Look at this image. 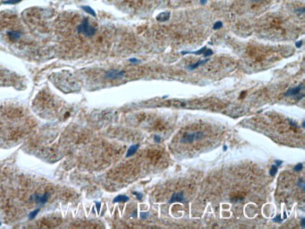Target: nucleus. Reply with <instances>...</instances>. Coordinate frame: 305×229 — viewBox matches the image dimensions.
I'll return each mask as SVG.
<instances>
[{
	"label": "nucleus",
	"instance_id": "27",
	"mask_svg": "<svg viewBox=\"0 0 305 229\" xmlns=\"http://www.w3.org/2000/svg\"><path fill=\"white\" fill-rule=\"evenodd\" d=\"M141 218H143V219L147 217L146 214H145V213H141Z\"/></svg>",
	"mask_w": 305,
	"mask_h": 229
},
{
	"label": "nucleus",
	"instance_id": "12",
	"mask_svg": "<svg viewBox=\"0 0 305 229\" xmlns=\"http://www.w3.org/2000/svg\"><path fill=\"white\" fill-rule=\"evenodd\" d=\"M81 9L85 11L86 13H88L89 14L94 16V17H95L96 16V13L95 11L94 10V9H93L90 6H81Z\"/></svg>",
	"mask_w": 305,
	"mask_h": 229
},
{
	"label": "nucleus",
	"instance_id": "5",
	"mask_svg": "<svg viewBox=\"0 0 305 229\" xmlns=\"http://www.w3.org/2000/svg\"><path fill=\"white\" fill-rule=\"evenodd\" d=\"M205 136V134L200 131H196L184 134L181 138V142L184 143H191L195 141L200 140Z\"/></svg>",
	"mask_w": 305,
	"mask_h": 229
},
{
	"label": "nucleus",
	"instance_id": "23",
	"mask_svg": "<svg viewBox=\"0 0 305 229\" xmlns=\"http://www.w3.org/2000/svg\"><path fill=\"white\" fill-rule=\"evenodd\" d=\"M274 221H276V222H279V221H281V217H280V215H278V216H277L275 218H274Z\"/></svg>",
	"mask_w": 305,
	"mask_h": 229
},
{
	"label": "nucleus",
	"instance_id": "9",
	"mask_svg": "<svg viewBox=\"0 0 305 229\" xmlns=\"http://www.w3.org/2000/svg\"><path fill=\"white\" fill-rule=\"evenodd\" d=\"M184 200V198L182 194V192L177 193L174 194L172 198L170 200V202L172 203L173 202H183Z\"/></svg>",
	"mask_w": 305,
	"mask_h": 229
},
{
	"label": "nucleus",
	"instance_id": "24",
	"mask_svg": "<svg viewBox=\"0 0 305 229\" xmlns=\"http://www.w3.org/2000/svg\"><path fill=\"white\" fill-rule=\"evenodd\" d=\"M155 140L156 142L157 143H159L160 141V137L159 136H155Z\"/></svg>",
	"mask_w": 305,
	"mask_h": 229
},
{
	"label": "nucleus",
	"instance_id": "2",
	"mask_svg": "<svg viewBox=\"0 0 305 229\" xmlns=\"http://www.w3.org/2000/svg\"><path fill=\"white\" fill-rule=\"evenodd\" d=\"M29 35L19 19L12 14L0 15V39L14 46L21 47L29 43Z\"/></svg>",
	"mask_w": 305,
	"mask_h": 229
},
{
	"label": "nucleus",
	"instance_id": "13",
	"mask_svg": "<svg viewBox=\"0 0 305 229\" xmlns=\"http://www.w3.org/2000/svg\"><path fill=\"white\" fill-rule=\"evenodd\" d=\"M206 49H207L206 47H204L202 49H201L197 51H182V54H196V55H200V54H204Z\"/></svg>",
	"mask_w": 305,
	"mask_h": 229
},
{
	"label": "nucleus",
	"instance_id": "25",
	"mask_svg": "<svg viewBox=\"0 0 305 229\" xmlns=\"http://www.w3.org/2000/svg\"><path fill=\"white\" fill-rule=\"evenodd\" d=\"M207 1H208V0H200V3L201 4L204 5V4H205L207 2Z\"/></svg>",
	"mask_w": 305,
	"mask_h": 229
},
{
	"label": "nucleus",
	"instance_id": "16",
	"mask_svg": "<svg viewBox=\"0 0 305 229\" xmlns=\"http://www.w3.org/2000/svg\"><path fill=\"white\" fill-rule=\"evenodd\" d=\"M277 171H278L277 166L276 165H272V167H271V169L270 170V175H272V176L275 175L276 174Z\"/></svg>",
	"mask_w": 305,
	"mask_h": 229
},
{
	"label": "nucleus",
	"instance_id": "29",
	"mask_svg": "<svg viewBox=\"0 0 305 229\" xmlns=\"http://www.w3.org/2000/svg\"><path fill=\"white\" fill-rule=\"evenodd\" d=\"M301 223H302V225H304V219H303V220H302V221H301Z\"/></svg>",
	"mask_w": 305,
	"mask_h": 229
},
{
	"label": "nucleus",
	"instance_id": "22",
	"mask_svg": "<svg viewBox=\"0 0 305 229\" xmlns=\"http://www.w3.org/2000/svg\"><path fill=\"white\" fill-rule=\"evenodd\" d=\"M134 194L136 195V196H137V198L138 199H141V198H142V194H141L140 193H137V192H135Z\"/></svg>",
	"mask_w": 305,
	"mask_h": 229
},
{
	"label": "nucleus",
	"instance_id": "7",
	"mask_svg": "<svg viewBox=\"0 0 305 229\" xmlns=\"http://www.w3.org/2000/svg\"><path fill=\"white\" fill-rule=\"evenodd\" d=\"M302 88H303L302 85H299V86H297L296 87L290 88L289 90H288L286 91L285 95L286 96H297V94H299V93L301 91Z\"/></svg>",
	"mask_w": 305,
	"mask_h": 229
},
{
	"label": "nucleus",
	"instance_id": "10",
	"mask_svg": "<svg viewBox=\"0 0 305 229\" xmlns=\"http://www.w3.org/2000/svg\"><path fill=\"white\" fill-rule=\"evenodd\" d=\"M209 60V59H205V60H199L197 62H196V63L191 65H190L188 66V69L189 70H194L195 69V68H198L199 66H201V65H203V64H205V63H206V62Z\"/></svg>",
	"mask_w": 305,
	"mask_h": 229
},
{
	"label": "nucleus",
	"instance_id": "1",
	"mask_svg": "<svg viewBox=\"0 0 305 229\" xmlns=\"http://www.w3.org/2000/svg\"><path fill=\"white\" fill-rule=\"evenodd\" d=\"M36 126L24 107L14 103L0 105V146H10L22 140Z\"/></svg>",
	"mask_w": 305,
	"mask_h": 229
},
{
	"label": "nucleus",
	"instance_id": "18",
	"mask_svg": "<svg viewBox=\"0 0 305 229\" xmlns=\"http://www.w3.org/2000/svg\"><path fill=\"white\" fill-rule=\"evenodd\" d=\"M213 54V51L211 49H207L206 51H205V53H204V56L205 57H207L212 56Z\"/></svg>",
	"mask_w": 305,
	"mask_h": 229
},
{
	"label": "nucleus",
	"instance_id": "8",
	"mask_svg": "<svg viewBox=\"0 0 305 229\" xmlns=\"http://www.w3.org/2000/svg\"><path fill=\"white\" fill-rule=\"evenodd\" d=\"M170 18V13L169 12H162L160 14H159L157 17L156 19L159 22H166Z\"/></svg>",
	"mask_w": 305,
	"mask_h": 229
},
{
	"label": "nucleus",
	"instance_id": "14",
	"mask_svg": "<svg viewBox=\"0 0 305 229\" xmlns=\"http://www.w3.org/2000/svg\"><path fill=\"white\" fill-rule=\"evenodd\" d=\"M129 200V198L125 195H119L113 199V202H126Z\"/></svg>",
	"mask_w": 305,
	"mask_h": 229
},
{
	"label": "nucleus",
	"instance_id": "15",
	"mask_svg": "<svg viewBox=\"0 0 305 229\" xmlns=\"http://www.w3.org/2000/svg\"><path fill=\"white\" fill-rule=\"evenodd\" d=\"M222 26H223L222 22L221 21H217L214 23V24L213 25V28L214 30H217V29H221Z\"/></svg>",
	"mask_w": 305,
	"mask_h": 229
},
{
	"label": "nucleus",
	"instance_id": "17",
	"mask_svg": "<svg viewBox=\"0 0 305 229\" xmlns=\"http://www.w3.org/2000/svg\"><path fill=\"white\" fill-rule=\"evenodd\" d=\"M21 1V0H7V1H4V3L7 4H15L19 3Z\"/></svg>",
	"mask_w": 305,
	"mask_h": 229
},
{
	"label": "nucleus",
	"instance_id": "20",
	"mask_svg": "<svg viewBox=\"0 0 305 229\" xmlns=\"http://www.w3.org/2000/svg\"><path fill=\"white\" fill-rule=\"evenodd\" d=\"M129 62H130L131 63H133V64H135V63H138V62L140 61V60L137 58H135V57H133V58H130L129 59Z\"/></svg>",
	"mask_w": 305,
	"mask_h": 229
},
{
	"label": "nucleus",
	"instance_id": "19",
	"mask_svg": "<svg viewBox=\"0 0 305 229\" xmlns=\"http://www.w3.org/2000/svg\"><path fill=\"white\" fill-rule=\"evenodd\" d=\"M303 168V165L302 163H298L297 165H296L294 166V170L296 171H299L300 170H301Z\"/></svg>",
	"mask_w": 305,
	"mask_h": 229
},
{
	"label": "nucleus",
	"instance_id": "21",
	"mask_svg": "<svg viewBox=\"0 0 305 229\" xmlns=\"http://www.w3.org/2000/svg\"><path fill=\"white\" fill-rule=\"evenodd\" d=\"M302 44H303L302 41H297V42H296V44H295L296 47L298 48V49L300 48V47L302 46Z\"/></svg>",
	"mask_w": 305,
	"mask_h": 229
},
{
	"label": "nucleus",
	"instance_id": "28",
	"mask_svg": "<svg viewBox=\"0 0 305 229\" xmlns=\"http://www.w3.org/2000/svg\"><path fill=\"white\" fill-rule=\"evenodd\" d=\"M282 163V161H276V165L278 166H279Z\"/></svg>",
	"mask_w": 305,
	"mask_h": 229
},
{
	"label": "nucleus",
	"instance_id": "26",
	"mask_svg": "<svg viewBox=\"0 0 305 229\" xmlns=\"http://www.w3.org/2000/svg\"><path fill=\"white\" fill-rule=\"evenodd\" d=\"M297 11H298V12L300 13H302V14H303L304 12V9H298V10H297Z\"/></svg>",
	"mask_w": 305,
	"mask_h": 229
},
{
	"label": "nucleus",
	"instance_id": "4",
	"mask_svg": "<svg viewBox=\"0 0 305 229\" xmlns=\"http://www.w3.org/2000/svg\"><path fill=\"white\" fill-rule=\"evenodd\" d=\"M77 31L79 34H82L86 36H91L95 35L97 29L90 24L88 19H85L78 26Z\"/></svg>",
	"mask_w": 305,
	"mask_h": 229
},
{
	"label": "nucleus",
	"instance_id": "3",
	"mask_svg": "<svg viewBox=\"0 0 305 229\" xmlns=\"http://www.w3.org/2000/svg\"><path fill=\"white\" fill-rule=\"evenodd\" d=\"M18 78L14 73L0 67V86H13L18 81Z\"/></svg>",
	"mask_w": 305,
	"mask_h": 229
},
{
	"label": "nucleus",
	"instance_id": "11",
	"mask_svg": "<svg viewBox=\"0 0 305 229\" xmlns=\"http://www.w3.org/2000/svg\"><path fill=\"white\" fill-rule=\"evenodd\" d=\"M138 148H139V145H138V144L131 146H130L129 148V149H128V152H127V154H126V157H129L130 156L133 155L136 152V151L138 150Z\"/></svg>",
	"mask_w": 305,
	"mask_h": 229
},
{
	"label": "nucleus",
	"instance_id": "6",
	"mask_svg": "<svg viewBox=\"0 0 305 229\" xmlns=\"http://www.w3.org/2000/svg\"><path fill=\"white\" fill-rule=\"evenodd\" d=\"M125 74V72L123 71H118V70H112L108 71L106 73L105 76L107 78L111 79H115L120 78L123 76Z\"/></svg>",
	"mask_w": 305,
	"mask_h": 229
}]
</instances>
